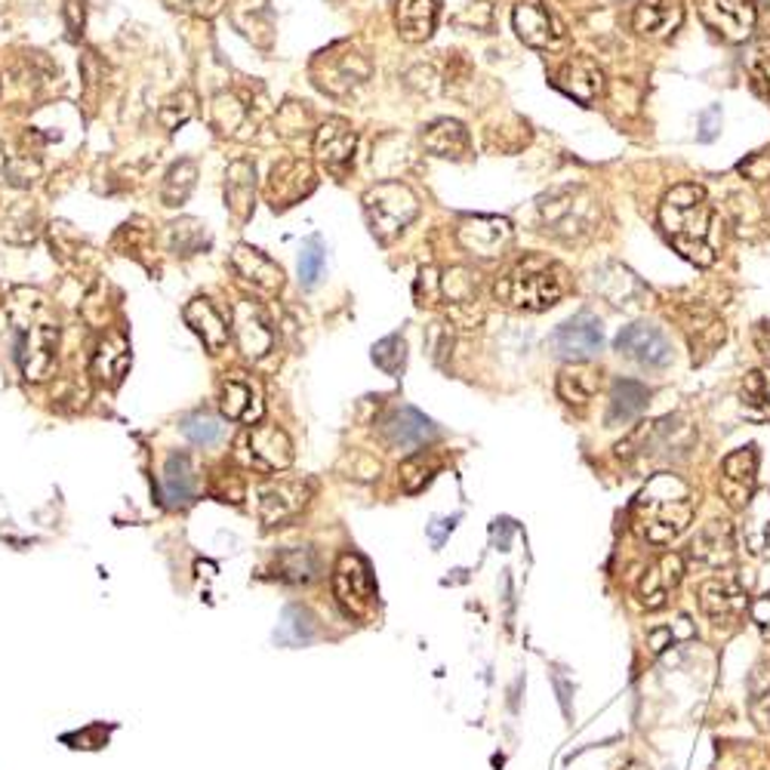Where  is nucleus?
<instances>
[{"label": "nucleus", "instance_id": "nucleus-29", "mask_svg": "<svg viewBox=\"0 0 770 770\" xmlns=\"http://www.w3.org/2000/svg\"><path fill=\"white\" fill-rule=\"evenodd\" d=\"M127 367H130V343L117 330L105 333L102 343L97 346V355H93V376L99 383L117 385L124 380Z\"/></svg>", "mask_w": 770, "mask_h": 770}, {"label": "nucleus", "instance_id": "nucleus-28", "mask_svg": "<svg viewBox=\"0 0 770 770\" xmlns=\"http://www.w3.org/2000/svg\"><path fill=\"white\" fill-rule=\"evenodd\" d=\"M423 145L425 152H432L435 157H447V161H465L469 152H472V142H469V133L462 127L460 120H435L428 124L423 133Z\"/></svg>", "mask_w": 770, "mask_h": 770}, {"label": "nucleus", "instance_id": "nucleus-44", "mask_svg": "<svg viewBox=\"0 0 770 770\" xmlns=\"http://www.w3.org/2000/svg\"><path fill=\"white\" fill-rule=\"evenodd\" d=\"M407 361V343L405 336H385L373 346V364L380 367L388 376H401Z\"/></svg>", "mask_w": 770, "mask_h": 770}, {"label": "nucleus", "instance_id": "nucleus-18", "mask_svg": "<svg viewBox=\"0 0 770 770\" xmlns=\"http://www.w3.org/2000/svg\"><path fill=\"white\" fill-rule=\"evenodd\" d=\"M383 438L395 450L420 453L435 438V425L416 407H395L383 420Z\"/></svg>", "mask_w": 770, "mask_h": 770}, {"label": "nucleus", "instance_id": "nucleus-13", "mask_svg": "<svg viewBox=\"0 0 770 770\" xmlns=\"http://www.w3.org/2000/svg\"><path fill=\"white\" fill-rule=\"evenodd\" d=\"M512 25H515L518 38L537 50H552L564 40V25L542 0H521L512 13Z\"/></svg>", "mask_w": 770, "mask_h": 770}, {"label": "nucleus", "instance_id": "nucleus-1", "mask_svg": "<svg viewBox=\"0 0 770 770\" xmlns=\"http://www.w3.org/2000/svg\"><path fill=\"white\" fill-rule=\"evenodd\" d=\"M659 222L672 247L693 266H713L718 256L715 234V210L706 197V189L696 182H681L666 192L659 204Z\"/></svg>", "mask_w": 770, "mask_h": 770}, {"label": "nucleus", "instance_id": "nucleus-2", "mask_svg": "<svg viewBox=\"0 0 770 770\" xmlns=\"http://www.w3.org/2000/svg\"><path fill=\"white\" fill-rule=\"evenodd\" d=\"M691 484L678 475H654L632 502V530L651 546H666L681 537L693 521Z\"/></svg>", "mask_w": 770, "mask_h": 770}, {"label": "nucleus", "instance_id": "nucleus-50", "mask_svg": "<svg viewBox=\"0 0 770 770\" xmlns=\"http://www.w3.org/2000/svg\"><path fill=\"white\" fill-rule=\"evenodd\" d=\"M752 718L761 731H770V691L752 696Z\"/></svg>", "mask_w": 770, "mask_h": 770}, {"label": "nucleus", "instance_id": "nucleus-35", "mask_svg": "<svg viewBox=\"0 0 770 770\" xmlns=\"http://www.w3.org/2000/svg\"><path fill=\"white\" fill-rule=\"evenodd\" d=\"M740 405L752 420L770 423V367L749 370L740 383Z\"/></svg>", "mask_w": 770, "mask_h": 770}, {"label": "nucleus", "instance_id": "nucleus-6", "mask_svg": "<svg viewBox=\"0 0 770 770\" xmlns=\"http://www.w3.org/2000/svg\"><path fill=\"white\" fill-rule=\"evenodd\" d=\"M364 213L373 234L380 241H392L416 219L420 201L401 182H380L376 189L364 194Z\"/></svg>", "mask_w": 770, "mask_h": 770}, {"label": "nucleus", "instance_id": "nucleus-7", "mask_svg": "<svg viewBox=\"0 0 770 770\" xmlns=\"http://www.w3.org/2000/svg\"><path fill=\"white\" fill-rule=\"evenodd\" d=\"M333 595H336V604L343 607L346 616L361 619V616L373 611V604H376V582H373V574H370V564L358 552H346L336 561Z\"/></svg>", "mask_w": 770, "mask_h": 770}, {"label": "nucleus", "instance_id": "nucleus-47", "mask_svg": "<svg viewBox=\"0 0 770 770\" xmlns=\"http://www.w3.org/2000/svg\"><path fill=\"white\" fill-rule=\"evenodd\" d=\"M321 271H324V251H321L318 241H311L306 251L299 253V278H303L306 287H315Z\"/></svg>", "mask_w": 770, "mask_h": 770}, {"label": "nucleus", "instance_id": "nucleus-23", "mask_svg": "<svg viewBox=\"0 0 770 770\" xmlns=\"http://www.w3.org/2000/svg\"><path fill=\"white\" fill-rule=\"evenodd\" d=\"M219 410H222V416L231 420V423H259V420H262V410H266V407H262L259 385L244 380L241 373L229 376V380L222 383V392H219Z\"/></svg>", "mask_w": 770, "mask_h": 770}, {"label": "nucleus", "instance_id": "nucleus-48", "mask_svg": "<svg viewBox=\"0 0 770 770\" xmlns=\"http://www.w3.org/2000/svg\"><path fill=\"white\" fill-rule=\"evenodd\" d=\"M656 567H659V577H663V582H666V589H675V586L681 582V577H684V555L669 552V555L659 559Z\"/></svg>", "mask_w": 770, "mask_h": 770}, {"label": "nucleus", "instance_id": "nucleus-14", "mask_svg": "<svg viewBox=\"0 0 770 770\" xmlns=\"http://www.w3.org/2000/svg\"><path fill=\"white\" fill-rule=\"evenodd\" d=\"M555 87L564 97L577 99L582 105H592L601 93H604V72L592 56H570L567 62H561L555 68Z\"/></svg>", "mask_w": 770, "mask_h": 770}, {"label": "nucleus", "instance_id": "nucleus-26", "mask_svg": "<svg viewBox=\"0 0 770 770\" xmlns=\"http://www.w3.org/2000/svg\"><path fill=\"white\" fill-rule=\"evenodd\" d=\"M231 262H234V269H238V274H241L247 284L262 290V293H278V290L284 287V271H281V266H274L266 253L253 251L247 244H238V247H234Z\"/></svg>", "mask_w": 770, "mask_h": 770}, {"label": "nucleus", "instance_id": "nucleus-45", "mask_svg": "<svg viewBox=\"0 0 770 770\" xmlns=\"http://www.w3.org/2000/svg\"><path fill=\"white\" fill-rule=\"evenodd\" d=\"M432 472H435V462L425 460V453H410L401 462V487L407 493H420L425 484L432 482Z\"/></svg>", "mask_w": 770, "mask_h": 770}, {"label": "nucleus", "instance_id": "nucleus-15", "mask_svg": "<svg viewBox=\"0 0 770 770\" xmlns=\"http://www.w3.org/2000/svg\"><path fill=\"white\" fill-rule=\"evenodd\" d=\"M311 497V484L308 482H269L259 487V518L262 524H284L296 518L306 509Z\"/></svg>", "mask_w": 770, "mask_h": 770}, {"label": "nucleus", "instance_id": "nucleus-56", "mask_svg": "<svg viewBox=\"0 0 770 770\" xmlns=\"http://www.w3.org/2000/svg\"><path fill=\"white\" fill-rule=\"evenodd\" d=\"M768 213H770V204H768Z\"/></svg>", "mask_w": 770, "mask_h": 770}, {"label": "nucleus", "instance_id": "nucleus-46", "mask_svg": "<svg viewBox=\"0 0 770 770\" xmlns=\"http://www.w3.org/2000/svg\"><path fill=\"white\" fill-rule=\"evenodd\" d=\"M638 598H641V604H644L647 611H659V607H666L669 589H666V582H663V577H659V567H651V570L641 577V582H638Z\"/></svg>", "mask_w": 770, "mask_h": 770}, {"label": "nucleus", "instance_id": "nucleus-30", "mask_svg": "<svg viewBox=\"0 0 770 770\" xmlns=\"http://www.w3.org/2000/svg\"><path fill=\"white\" fill-rule=\"evenodd\" d=\"M161 490L167 505H189L197 493V475H194V462L185 453H170L164 462V475H161Z\"/></svg>", "mask_w": 770, "mask_h": 770}, {"label": "nucleus", "instance_id": "nucleus-3", "mask_svg": "<svg viewBox=\"0 0 770 770\" xmlns=\"http://www.w3.org/2000/svg\"><path fill=\"white\" fill-rule=\"evenodd\" d=\"M567 293V271L555 259L524 256L497 281V299L509 308L546 311Z\"/></svg>", "mask_w": 770, "mask_h": 770}, {"label": "nucleus", "instance_id": "nucleus-27", "mask_svg": "<svg viewBox=\"0 0 770 770\" xmlns=\"http://www.w3.org/2000/svg\"><path fill=\"white\" fill-rule=\"evenodd\" d=\"M182 315H185V324L201 336V343L210 348L213 355L229 346V324H226V318L216 311L210 299H201V296H197V299H192V303L185 306Z\"/></svg>", "mask_w": 770, "mask_h": 770}, {"label": "nucleus", "instance_id": "nucleus-20", "mask_svg": "<svg viewBox=\"0 0 770 770\" xmlns=\"http://www.w3.org/2000/svg\"><path fill=\"white\" fill-rule=\"evenodd\" d=\"M758 478V453L755 447H740L721 462V493L733 509H746L752 502V487Z\"/></svg>", "mask_w": 770, "mask_h": 770}, {"label": "nucleus", "instance_id": "nucleus-11", "mask_svg": "<svg viewBox=\"0 0 770 770\" xmlns=\"http://www.w3.org/2000/svg\"><path fill=\"white\" fill-rule=\"evenodd\" d=\"M703 22L718 38L740 43L755 28V0H696Z\"/></svg>", "mask_w": 770, "mask_h": 770}, {"label": "nucleus", "instance_id": "nucleus-52", "mask_svg": "<svg viewBox=\"0 0 770 770\" xmlns=\"http://www.w3.org/2000/svg\"><path fill=\"white\" fill-rule=\"evenodd\" d=\"M700 124H703L700 139H703V142H713L715 133H718V127H721V108H709V112H703Z\"/></svg>", "mask_w": 770, "mask_h": 770}, {"label": "nucleus", "instance_id": "nucleus-32", "mask_svg": "<svg viewBox=\"0 0 770 770\" xmlns=\"http://www.w3.org/2000/svg\"><path fill=\"white\" fill-rule=\"evenodd\" d=\"M601 388V370L592 364H567L559 373V398L570 407H586Z\"/></svg>", "mask_w": 770, "mask_h": 770}, {"label": "nucleus", "instance_id": "nucleus-34", "mask_svg": "<svg viewBox=\"0 0 770 770\" xmlns=\"http://www.w3.org/2000/svg\"><path fill=\"white\" fill-rule=\"evenodd\" d=\"M253 192H256V167L251 161H234L226 174V204L238 219H251Z\"/></svg>", "mask_w": 770, "mask_h": 770}, {"label": "nucleus", "instance_id": "nucleus-16", "mask_svg": "<svg viewBox=\"0 0 770 770\" xmlns=\"http://www.w3.org/2000/svg\"><path fill=\"white\" fill-rule=\"evenodd\" d=\"M355 145L358 136L351 130V124L343 117H330L321 124V130L315 136V154L318 161L328 167L333 176H343L355 161Z\"/></svg>", "mask_w": 770, "mask_h": 770}, {"label": "nucleus", "instance_id": "nucleus-22", "mask_svg": "<svg viewBox=\"0 0 770 770\" xmlns=\"http://www.w3.org/2000/svg\"><path fill=\"white\" fill-rule=\"evenodd\" d=\"M684 22L681 0H638L632 10V31L638 38L663 40Z\"/></svg>", "mask_w": 770, "mask_h": 770}, {"label": "nucleus", "instance_id": "nucleus-21", "mask_svg": "<svg viewBox=\"0 0 770 770\" xmlns=\"http://www.w3.org/2000/svg\"><path fill=\"white\" fill-rule=\"evenodd\" d=\"M311 192H315V174H311V167H308L306 161H293L290 157V161H281V164L271 167L266 194H269L274 210L278 207H290V204H296L299 197H306Z\"/></svg>", "mask_w": 770, "mask_h": 770}, {"label": "nucleus", "instance_id": "nucleus-17", "mask_svg": "<svg viewBox=\"0 0 770 770\" xmlns=\"http://www.w3.org/2000/svg\"><path fill=\"white\" fill-rule=\"evenodd\" d=\"M231 328H234L241 351L247 358H253V361L266 358L274 348V328H271L269 315L256 303H238L234 306V318H231Z\"/></svg>", "mask_w": 770, "mask_h": 770}, {"label": "nucleus", "instance_id": "nucleus-8", "mask_svg": "<svg viewBox=\"0 0 770 770\" xmlns=\"http://www.w3.org/2000/svg\"><path fill=\"white\" fill-rule=\"evenodd\" d=\"M549 346L559 358L567 361H586L601 351L604 346V328H601V318L592 311H579L570 321H564L561 328H555V333L549 336Z\"/></svg>", "mask_w": 770, "mask_h": 770}, {"label": "nucleus", "instance_id": "nucleus-40", "mask_svg": "<svg viewBox=\"0 0 770 770\" xmlns=\"http://www.w3.org/2000/svg\"><path fill=\"white\" fill-rule=\"evenodd\" d=\"M321 564H318V555L311 549H287L281 559H278V577L287 579V582H311L318 577Z\"/></svg>", "mask_w": 770, "mask_h": 770}, {"label": "nucleus", "instance_id": "nucleus-33", "mask_svg": "<svg viewBox=\"0 0 770 770\" xmlns=\"http://www.w3.org/2000/svg\"><path fill=\"white\" fill-rule=\"evenodd\" d=\"M651 405V392L647 385L636 380H616L611 392V410H607V425H629L638 420Z\"/></svg>", "mask_w": 770, "mask_h": 770}, {"label": "nucleus", "instance_id": "nucleus-36", "mask_svg": "<svg viewBox=\"0 0 770 770\" xmlns=\"http://www.w3.org/2000/svg\"><path fill=\"white\" fill-rule=\"evenodd\" d=\"M743 539L749 552L761 555L770 546V493H758L746 505V524H743Z\"/></svg>", "mask_w": 770, "mask_h": 770}, {"label": "nucleus", "instance_id": "nucleus-49", "mask_svg": "<svg viewBox=\"0 0 770 770\" xmlns=\"http://www.w3.org/2000/svg\"><path fill=\"white\" fill-rule=\"evenodd\" d=\"M749 616L752 623L761 629V636L770 638V592H765V595H758L755 601H752Z\"/></svg>", "mask_w": 770, "mask_h": 770}, {"label": "nucleus", "instance_id": "nucleus-25", "mask_svg": "<svg viewBox=\"0 0 770 770\" xmlns=\"http://www.w3.org/2000/svg\"><path fill=\"white\" fill-rule=\"evenodd\" d=\"M696 598H700V607L703 614L713 616V619H728L736 611L746 607V592L736 579L728 577H713L703 579L700 589H696Z\"/></svg>", "mask_w": 770, "mask_h": 770}, {"label": "nucleus", "instance_id": "nucleus-4", "mask_svg": "<svg viewBox=\"0 0 770 770\" xmlns=\"http://www.w3.org/2000/svg\"><path fill=\"white\" fill-rule=\"evenodd\" d=\"M28 303L16 308V358L28 383H43L56 370L59 324L50 318L47 303L25 290Z\"/></svg>", "mask_w": 770, "mask_h": 770}, {"label": "nucleus", "instance_id": "nucleus-41", "mask_svg": "<svg viewBox=\"0 0 770 770\" xmlns=\"http://www.w3.org/2000/svg\"><path fill=\"white\" fill-rule=\"evenodd\" d=\"M441 293L450 303H457V306H469V303L478 299V274H472L462 266L447 269L441 278Z\"/></svg>", "mask_w": 770, "mask_h": 770}, {"label": "nucleus", "instance_id": "nucleus-38", "mask_svg": "<svg viewBox=\"0 0 770 770\" xmlns=\"http://www.w3.org/2000/svg\"><path fill=\"white\" fill-rule=\"evenodd\" d=\"M167 244L176 256H194L201 253L210 238H207V226L197 222V219H179V222H170L167 226Z\"/></svg>", "mask_w": 770, "mask_h": 770}, {"label": "nucleus", "instance_id": "nucleus-53", "mask_svg": "<svg viewBox=\"0 0 770 770\" xmlns=\"http://www.w3.org/2000/svg\"><path fill=\"white\" fill-rule=\"evenodd\" d=\"M752 343H755V348H758L765 358H770V321H758V324H755V330H752Z\"/></svg>", "mask_w": 770, "mask_h": 770}, {"label": "nucleus", "instance_id": "nucleus-24", "mask_svg": "<svg viewBox=\"0 0 770 770\" xmlns=\"http://www.w3.org/2000/svg\"><path fill=\"white\" fill-rule=\"evenodd\" d=\"M733 527L728 521H709L706 527L696 530V537L691 539V555L693 561L706 564V567H724L733 561Z\"/></svg>", "mask_w": 770, "mask_h": 770}, {"label": "nucleus", "instance_id": "nucleus-42", "mask_svg": "<svg viewBox=\"0 0 770 770\" xmlns=\"http://www.w3.org/2000/svg\"><path fill=\"white\" fill-rule=\"evenodd\" d=\"M182 435L189 438L192 444H201V447H213V444L222 441L226 435V425L222 420H216L210 413H192L182 420Z\"/></svg>", "mask_w": 770, "mask_h": 770}, {"label": "nucleus", "instance_id": "nucleus-10", "mask_svg": "<svg viewBox=\"0 0 770 770\" xmlns=\"http://www.w3.org/2000/svg\"><path fill=\"white\" fill-rule=\"evenodd\" d=\"M457 241L478 259H497L512 244V222L502 216H469L457 226Z\"/></svg>", "mask_w": 770, "mask_h": 770}, {"label": "nucleus", "instance_id": "nucleus-51", "mask_svg": "<svg viewBox=\"0 0 770 770\" xmlns=\"http://www.w3.org/2000/svg\"><path fill=\"white\" fill-rule=\"evenodd\" d=\"M740 170L749 176V179H755V182H761V179H770V157H768V154H755L749 164H743Z\"/></svg>", "mask_w": 770, "mask_h": 770}, {"label": "nucleus", "instance_id": "nucleus-9", "mask_svg": "<svg viewBox=\"0 0 770 770\" xmlns=\"http://www.w3.org/2000/svg\"><path fill=\"white\" fill-rule=\"evenodd\" d=\"M614 348L623 358H629V361H636L641 367H651V370H666L675 361L672 343L666 339L663 330L651 328V324H629V328H623L616 333Z\"/></svg>", "mask_w": 770, "mask_h": 770}, {"label": "nucleus", "instance_id": "nucleus-5", "mask_svg": "<svg viewBox=\"0 0 770 770\" xmlns=\"http://www.w3.org/2000/svg\"><path fill=\"white\" fill-rule=\"evenodd\" d=\"M537 210L542 231L559 241H586L601 226V204L586 185H564L542 194Z\"/></svg>", "mask_w": 770, "mask_h": 770}, {"label": "nucleus", "instance_id": "nucleus-43", "mask_svg": "<svg viewBox=\"0 0 770 770\" xmlns=\"http://www.w3.org/2000/svg\"><path fill=\"white\" fill-rule=\"evenodd\" d=\"M743 68L749 75L752 90L761 99H770V43L752 47L749 56L743 59Z\"/></svg>", "mask_w": 770, "mask_h": 770}, {"label": "nucleus", "instance_id": "nucleus-39", "mask_svg": "<svg viewBox=\"0 0 770 770\" xmlns=\"http://www.w3.org/2000/svg\"><path fill=\"white\" fill-rule=\"evenodd\" d=\"M194 179H197V167L194 161H179L170 167V174L164 176V185H161V201L164 207H179L194 189Z\"/></svg>", "mask_w": 770, "mask_h": 770}, {"label": "nucleus", "instance_id": "nucleus-12", "mask_svg": "<svg viewBox=\"0 0 770 770\" xmlns=\"http://www.w3.org/2000/svg\"><path fill=\"white\" fill-rule=\"evenodd\" d=\"M678 324L684 330L688 343H691L693 361L703 364L715 348L724 343L728 330H724V321L715 315L713 308L703 306V303H688V306L678 311Z\"/></svg>", "mask_w": 770, "mask_h": 770}, {"label": "nucleus", "instance_id": "nucleus-55", "mask_svg": "<svg viewBox=\"0 0 770 770\" xmlns=\"http://www.w3.org/2000/svg\"><path fill=\"white\" fill-rule=\"evenodd\" d=\"M65 16H68V28H72V35H77V28L84 25V13H77V0H68Z\"/></svg>", "mask_w": 770, "mask_h": 770}, {"label": "nucleus", "instance_id": "nucleus-31", "mask_svg": "<svg viewBox=\"0 0 770 770\" xmlns=\"http://www.w3.org/2000/svg\"><path fill=\"white\" fill-rule=\"evenodd\" d=\"M395 22H398L401 38L410 43L428 40L435 31V22H438V0H398Z\"/></svg>", "mask_w": 770, "mask_h": 770}, {"label": "nucleus", "instance_id": "nucleus-37", "mask_svg": "<svg viewBox=\"0 0 770 770\" xmlns=\"http://www.w3.org/2000/svg\"><path fill=\"white\" fill-rule=\"evenodd\" d=\"M318 638V619L308 607H299L293 604L284 611V619L278 626V641L287 644V647H303V644H311Z\"/></svg>", "mask_w": 770, "mask_h": 770}, {"label": "nucleus", "instance_id": "nucleus-19", "mask_svg": "<svg viewBox=\"0 0 770 770\" xmlns=\"http://www.w3.org/2000/svg\"><path fill=\"white\" fill-rule=\"evenodd\" d=\"M247 447V462L262 469V472H281L293 462V444H290L287 432L278 425H259L253 428L251 435L244 438Z\"/></svg>", "mask_w": 770, "mask_h": 770}, {"label": "nucleus", "instance_id": "nucleus-54", "mask_svg": "<svg viewBox=\"0 0 770 770\" xmlns=\"http://www.w3.org/2000/svg\"><path fill=\"white\" fill-rule=\"evenodd\" d=\"M669 641H675L672 629H656V632H651V651H654V654L666 651V644H669Z\"/></svg>", "mask_w": 770, "mask_h": 770}]
</instances>
